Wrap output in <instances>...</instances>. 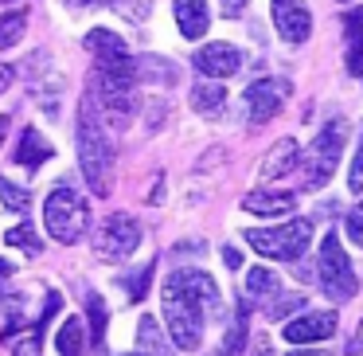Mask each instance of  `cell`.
Segmentation results:
<instances>
[{
    "instance_id": "cell-36",
    "label": "cell",
    "mask_w": 363,
    "mask_h": 356,
    "mask_svg": "<svg viewBox=\"0 0 363 356\" xmlns=\"http://www.w3.org/2000/svg\"><path fill=\"white\" fill-rule=\"evenodd\" d=\"M246 4H250V0H219V12L227 20H235V16H242V12H246Z\"/></svg>"
},
{
    "instance_id": "cell-29",
    "label": "cell",
    "mask_w": 363,
    "mask_h": 356,
    "mask_svg": "<svg viewBox=\"0 0 363 356\" xmlns=\"http://www.w3.org/2000/svg\"><path fill=\"white\" fill-rule=\"evenodd\" d=\"M110 9L118 12L121 20H129V24H141V20H149L152 0H110Z\"/></svg>"
},
{
    "instance_id": "cell-26",
    "label": "cell",
    "mask_w": 363,
    "mask_h": 356,
    "mask_svg": "<svg viewBox=\"0 0 363 356\" xmlns=\"http://www.w3.org/2000/svg\"><path fill=\"white\" fill-rule=\"evenodd\" d=\"M297 306H305V298H301V293L277 290L274 298H266V317H269V321H281V317H289Z\"/></svg>"
},
{
    "instance_id": "cell-34",
    "label": "cell",
    "mask_w": 363,
    "mask_h": 356,
    "mask_svg": "<svg viewBox=\"0 0 363 356\" xmlns=\"http://www.w3.org/2000/svg\"><path fill=\"white\" fill-rule=\"evenodd\" d=\"M347 188H352V192H363V137H359V149H355L352 173H347Z\"/></svg>"
},
{
    "instance_id": "cell-15",
    "label": "cell",
    "mask_w": 363,
    "mask_h": 356,
    "mask_svg": "<svg viewBox=\"0 0 363 356\" xmlns=\"http://www.w3.org/2000/svg\"><path fill=\"white\" fill-rule=\"evenodd\" d=\"M137 356H176L168 333L157 325L152 313H145L141 321H137Z\"/></svg>"
},
{
    "instance_id": "cell-39",
    "label": "cell",
    "mask_w": 363,
    "mask_h": 356,
    "mask_svg": "<svg viewBox=\"0 0 363 356\" xmlns=\"http://www.w3.org/2000/svg\"><path fill=\"white\" fill-rule=\"evenodd\" d=\"M223 259H227V266H235V270L242 266V254H238L235 247H227V251H223Z\"/></svg>"
},
{
    "instance_id": "cell-31",
    "label": "cell",
    "mask_w": 363,
    "mask_h": 356,
    "mask_svg": "<svg viewBox=\"0 0 363 356\" xmlns=\"http://www.w3.org/2000/svg\"><path fill=\"white\" fill-rule=\"evenodd\" d=\"M344 231H347V239H352L355 247H363V200L347 212V220H344Z\"/></svg>"
},
{
    "instance_id": "cell-28",
    "label": "cell",
    "mask_w": 363,
    "mask_h": 356,
    "mask_svg": "<svg viewBox=\"0 0 363 356\" xmlns=\"http://www.w3.org/2000/svg\"><path fill=\"white\" fill-rule=\"evenodd\" d=\"M4 243L20 247V251H28V254H40V251H43V243H40V235H35V227H28V223H20V227H9V231H4Z\"/></svg>"
},
{
    "instance_id": "cell-21",
    "label": "cell",
    "mask_w": 363,
    "mask_h": 356,
    "mask_svg": "<svg viewBox=\"0 0 363 356\" xmlns=\"http://www.w3.org/2000/svg\"><path fill=\"white\" fill-rule=\"evenodd\" d=\"M246 345H250V306H238L235 321H230L227 337H223L219 356H246Z\"/></svg>"
},
{
    "instance_id": "cell-10",
    "label": "cell",
    "mask_w": 363,
    "mask_h": 356,
    "mask_svg": "<svg viewBox=\"0 0 363 356\" xmlns=\"http://www.w3.org/2000/svg\"><path fill=\"white\" fill-rule=\"evenodd\" d=\"M336 333V309H316V313H301L281 329L289 345H320Z\"/></svg>"
},
{
    "instance_id": "cell-32",
    "label": "cell",
    "mask_w": 363,
    "mask_h": 356,
    "mask_svg": "<svg viewBox=\"0 0 363 356\" xmlns=\"http://www.w3.org/2000/svg\"><path fill=\"white\" fill-rule=\"evenodd\" d=\"M152 270H157V262H149V266H141L133 278H129V301H141V298H145V286H149Z\"/></svg>"
},
{
    "instance_id": "cell-27",
    "label": "cell",
    "mask_w": 363,
    "mask_h": 356,
    "mask_svg": "<svg viewBox=\"0 0 363 356\" xmlns=\"http://www.w3.org/2000/svg\"><path fill=\"white\" fill-rule=\"evenodd\" d=\"M28 28V12H9V16H0V51L12 48V43L24 36Z\"/></svg>"
},
{
    "instance_id": "cell-35",
    "label": "cell",
    "mask_w": 363,
    "mask_h": 356,
    "mask_svg": "<svg viewBox=\"0 0 363 356\" xmlns=\"http://www.w3.org/2000/svg\"><path fill=\"white\" fill-rule=\"evenodd\" d=\"M246 352L250 356H274V337H269V333H258V337L246 345Z\"/></svg>"
},
{
    "instance_id": "cell-1",
    "label": "cell",
    "mask_w": 363,
    "mask_h": 356,
    "mask_svg": "<svg viewBox=\"0 0 363 356\" xmlns=\"http://www.w3.org/2000/svg\"><path fill=\"white\" fill-rule=\"evenodd\" d=\"M160 301H164V321H168V340L176 348L196 352L203 345V325L207 317L223 313V293L219 282L203 270H176L160 286Z\"/></svg>"
},
{
    "instance_id": "cell-13",
    "label": "cell",
    "mask_w": 363,
    "mask_h": 356,
    "mask_svg": "<svg viewBox=\"0 0 363 356\" xmlns=\"http://www.w3.org/2000/svg\"><path fill=\"white\" fill-rule=\"evenodd\" d=\"M86 51L94 55V67H129L133 63V51H129V43L121 40L118 32H110V28H94V32H86Z\"/></svg>"
},
{
    "instance_id": "cell-38",
    "label": "cell",
    "mask_w": 363,
    "mask_h": 356,
    "mask_svg": "<svg viewBox=\"0 0 363 356\" xmlns=\"http://www.w3.org/2000/svg\"><path fill=\"white\" fill-rule=\"evenodd\" d=\"M12 79H16V71H12V67H0V95L12 87Z\"/></svg>"
},
{
    "instance_id": "cell-18",
    "label": "cell",
    "mask_w": 363,
    "mask_h": 356,
    "mask_svg": "<svg viewBox=\"0 0 363 356\" xmlns=\"http://www.w3.org/2000/svg\"><path fill=\"white\" fill-rule=\"evenodd\" d=\"M344 40H347V75L363 79V9L344 16Z\"/></svg>"
},
{
    "instance_id": "cell-11",
    "label": "cell",
    "mask_w": 363,
    "mask_h": 356,
    "mask_svg": "<svg viewBox=\"0 0 363 356\" xmlns=\"http://www.w3.org/2000/svg\"><path fill=\"white\" fill-rule=\"evenodd\" d=\"M28 75H32V98L43 106L48 114L59 110V95H63V71H55V63L48 59V51H40V55L28 63Z\"/></svg>"
},
{
    "instance_id": "cell-6",
    "label": "cell",
    "mask_w": 363,
    "mask_h": 356,
    "mask_svg": "<svg viewBox=\"0 0 363 356\" xmlns=\"http://www.w3.org/2000/svg\"><path fill=\"white\" fill-rule=\"evenodd\" d=\"M344 141H347V122L344 118H332L316 129L313 145L305 153V184L308 188H324L336 173L340 157H344Z\"/></svg>"
},
{
    "instance_id": "cell-22",
    "label": "cell",
    "mask_w": 363,
    "mask_h": 356,
    "mask_svg": "<svg viewBox=\"0 0 363 356\" xmlns=\"http://www.w3.org/2000/svg\"><path fill=\"white\" fill-rule=\"evenodd\" d=\"M191 106H196V114H219L223 106H227V87H219V82H196L191 87Z\"/></svg>"
},
{
    "instance_id": "cell-19",
    "label": "cell",
    "mask_w": 363,
    "mask_h": 356,
    "mask_svg": "<svg viewBox=\"0 0 363 356\" xmlns=\"http://www.w3.org/2000/svg\"><path fill=\"white\" fill-rule=\"evenodd\" d=\"M297 157H301L297 141H293V137H281V141L266 153V161H262V180H277V176H285L293 165H297Z\"/></svg>"
},
{
    "instance_id": "cell-14",
    "label": "cell",
    "mask_w": 363,
    "mask_h": 356,
    "mask_svg": "<svg viewBox=\"0 0 363 356\" xmlns=\"http://www.w3.org/2000/svg\"><path fill=\"white\" fill-rule=\"evenodd\" d=\"M274 24H277V36L285 43H305L313 36V16H308V9H301L297 0L274 9Z\"/></svg>"
},
{
    "instance_id": "cell-42",
    "label": "cell",
    "mask_w": 363,
    "mask_h": 356,
    "mask_svg": "<svg viewBox=\"0 0 363 356\" xmlns=\"http://www.w3.org/2000/svg\"><path fill=\"white\" fill-rule=\"evenodd\" d=\"M289 356H328V352H289Z\"/></svg>"
},
{
    "instance_id": "cell-23",
    "label": "cell",
    "mask_w": 363,
    "mask_h": 356,
    "mask_svg": "<svg viewBox=\"0 0 363 356\" xmlns=\"http://www.w3.org/2000/svg\"><path fill=\"white\" fill-rule=\"evenodd\" d=\"M55 348H59V356H82V348H86V329H82L79 317H67V321L59 325Z\"/></svg>"
},
{
    "instance_id": "cell-33",
    "label": "cell",
    "mask_w": 363,
    "mask_h": 356,
    "mask_svg": "<svg viewBox=\"0 0 363 356\" xmlns=\"http://www.w3.org/2000/svg\"><path fill=\"white\" fill-rule=\"evenodd\" d=\"M9 348H12V356H40V337H32V333L9 337Z\"/></svg>"
},
{
    "instance_id": "cell-17",
    "label": "cell",
    "mask_w": 363,
    "mask_h": 356,
    "mask_svg": "<svg viewBox=\"0 0 363 356\" xmlns=\"http://www.w3.org/2000/svg\"><path fill=\"white\" fill-rule=\"evenodd\" d=\"M51 145H48V137L40 134V129H32L28 126L24 134H20V141H16V153H12V157H16V165H24V168H40L43 161H51Z\"/></svg>"
},
{
    "instance_id": "cell-9",
    "label": "cell",
    "mask_w": 363,
    "mask_h": 356,
    "mask_svg": "<svg viewBox=\"0 0 363 356\" xmlns=\"http://www.w3.org/2000/svg\"><path fill=\"white\" fill-rule=\"evenodd\" d=\"M285 98H289V82L285 79H258V82L246 87L242 102H246V114H250L254 126H266V122L281 110Z\"/></svg>"
},
{
    "instance_id": "cell-3",
    "label": "cell",
    "mask_w": 363,
    "mask_h": 356,
    "mask_svg": "<svg viewBox=\"0 0 363 356\" xmlns=\"http://www.w3.org/2000/svg\"><path fill=\"white\" fill-rule=\"evenodd\" d=\"M90 87L98 90V98H94L98 114L110 118L118 129H125L137 110V67L133 63L129 67H94Z\"/></svg>"
},
{
    "instance_id": "cell-30",
    "label": "cell",
    "mask_w": 363,
    "mask_h": 356,
    "mask_svg": "<svg viewBox=\"0 0 363 356\" xmlns=\"http://www.w3.org/2000/svg\"><path fill=\"white\" fill-rule=\"evenodd\" d=\"M86 317H90V329H94V348H102L106 337V301L98 293H86Z\"/></svg>"
},
{
    "instance_id": "cell-12",
    "label": "cell",
    "mask_w": 363,
    "mask_h": 356,
    "mask_svg": "<svg viewBox=\"0 0 363 356\" xmlns=\"http://www.w3.org/2000/svg\"><path fill=\"white\" fill-rule=\"evenodd\" d=\"M191 63H196L199 75H207V79L223 82V79H230V75H238V67H242V55H238L235 43H207V48H199L196 55H191Z\"/></svg>"
},
{
    "instance_id": "cell-16",
    "label": "cell",
    "mask_w": 363,
    "mask_h": 356,
    "mask_svg": "<svg viewBox=\"0 0 363 356\" xmlns=\"http://www.w3.org/2000/svg\"><path fill=\"white\" fill-rule=\"evenodd\" d=\"M242 207L250 215H266V220H274V215H285L297 207V196L293 192H250V196L242 200Z\"/></svg>"
},
{
    "instance_id": "cell-5",
    "label": "cell",
    "mask_w": 363,
    "mask_h": 356,
    "mask_svg": "<svg viewBox=\"0 0 363 356\" xmlns=\"http://www.w3.org/2000/svg\"><path fill=\"white\" fill-rule=\"evenodd\" d=\"M316 286L332 301H352L355 290H359V274H355L352 259L344 254V243H340L336 231L324 235L320 251H316Z\"/></svg>"
},
{
    "instance_id": "cell-20",
    "label": "cell",
    "mask_w": 363,
    "mask_h": 356,
    "mask_svg": "<svg viewBox=\"0 0 363 356\" xmlns=\"http://www.w3.org/2000/svg\"><path fill=\"white\" fill-rule=\"evenodd\" d=\"M176 24L184 40H199L207 32V0H176Z\"/></svg>"
},
{
    "instance_id": "cell-2",
    "label": "cell",
    "mask_w": 363,
    "mask_h": 356,
    "mask_svg": "<svg viewBox=\"0 0 363 356\" xmlns=\"http://www.w3.org/2000/svg\"><path fill=\"white\" fill-rule=\"evenodd\" d=\"M74 141H79V165H82V176H86L90 192H94V196H110L118 153H113V141H110V134H106V126H102V114H98V106H94V95H86L79 102Z\"/></svg>"
},
{
    "instance_id": "cell-4",
    "label": "cell",
    "mask_w": 363,
    "mask_h": 356,
    "mask_svg": "<svg viewBox=\"0 0 363 356\" xmlns=\"http://www.w3.org/2000/svg\"><path fill=\"white\" fill-rule=\"evenodd\" d=\"M43 223H48V235L55 243H79L90 227L86 200L71 184H59V188H51L48 204H43Z\"/></svg>"
},
{
    "instance_id": "cell-41",
    "label": "cell",
    "mask_w": 363,
    "mask_h": 356,
    "mask_svg": "<svg viewBox=\"0 0 363 356\" xmlns=\"http://www.w3.org/2000/svg\"><path fill=\"white\" fill-rule=\"evenodd\" d=\"M9 126H12V118H0V145H4V134H9Z\"/></svg>"
},
{
    "instance_id": "cell-44",
    "label": "cell",
    "mask_w": 363,
    "mask_h": 356,
    "mask_svg": "<svg viewBox=\"0 0 363 356\" xmlns=\"http://www.w3.org/2000/svg\"><path fill=\"white\" fill-rule=\"evenodd\" d=\"M71 4H94V0H71Z\"/></svg>"
},
{
    "instance_id": "cell-37",
    "label": "cell",
    "mask_w": 363,
    "mask_h": 356,
    "mask_svg": "<svg viewBox=\"0 0 363 356\" xmlns=\"http://www.w3.org/2000/svg\"><path fill=\"white\" fill-rule=\"evenodd\" d=\"M344 352H347V356H359V352H363V321H359V329H355V337L344 345Z\"/></svg>"
},
{
    "instance_id": "cell-7",
    "label": "cell",
    "mask_w": 363,
    "mask_h": 356,
    "mask_svg": "<svg viewBox=\"0 0 363 356\" xmlns=\"http://www.w3.org/2000/svg\"><path fill=\"white\" fill-rule=\"evenodd\" d=\"M246 243H250L262 259L293 262L308 251V243H313V220H289V223H281V227H254V231H246Z\"/></svg>"
},
{
    "instance_id": "cell-40",
    "label": "cell",
    "mask_w": 363,
    "mask_h": 356,
    "mask_svg": "<svg viewBox=\"0 0 363 356\" xmlns=\"http://www.w3.org/2000/svg\"><path fill=\"white\" fill-rule=\"evenodd\" d=\"M9 278H12V262H9V259H0V290L9 286Z\"/></svg>"
},
{
    "instance_id": "cell-43",
    "label": "cell",
    "mask_w": 363,
    "mask_h": 356,
    "mask_svg": "<svg viewBox=\"0 0 363 356\" xmlns=\"http://www.w3.org/2000/svg\"><path fill=\"white\" fill-rule=\"evenodd\" d=\"M281 4H293V0H274V9H281Z\"/></svg>"
},
{
    "instance_id": "cell-8",
    "label": "cell",
    "mask_w": 363,
    "mask_h": 356,
    "mask_svg": "<svg viewBox=\"0 0 363 356\" xmlns=\"http://www.w3.org/2000/svg\"><path fill=\"white\" fill-rule=\"evenodd\" d=\"M137 243H141V223L133 215H110L94 235V254L106 262H121L137 251Z\"/></svg>"
},
{
    "instance_id": "cell-45",
    "label": "cell",
    "mask_w": 363,
    "mask_h": 356,
    "mask_svg": "<svg viewBox=\"0 0 363 356\" xmlns=\"http://www.w3.org/2000/svg\"><path fill=\"white\" fill-rule=\"evenodd\" d=\"M125 356H137V352H125Z\"/></svg>"
},
{
    "instance_id": "cell-24",
    "label": "cell",
    "mask_w": 363,
    "mask_h": 356,
    "mask_svg": "<svg viewBox=\"0 0 363 356\" xmlns=\"http://www.w3.org/2000/svg\"><path fill=\"white\" fill-rule=\"evenodd\" d=\"M277 290H281V278H277L274 270H266V266H250V270H246V293H250L254 301L274 298Z\"/></svg>"
},
{
    "instance_id": "cell-25",
    "label": "cell",
    "mask_w": 363,
    "mask_h": 356,
    "mask_svg": "<svg viewBox=\"0 0 363 356\" xmlns=\"http://www.w3.org/2000/svg\"><path fill=\"white\" fill-rule=\"evenodd\" d=\"M0 204L9 207V212H28V207H32V192L12 184L9 176H0Z\"/></svg>"
}]
</instances>
